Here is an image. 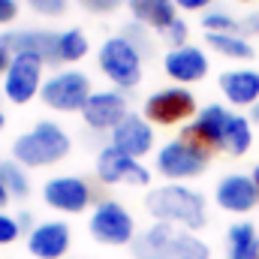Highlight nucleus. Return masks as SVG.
Wrapping results in <instances>:
<instances>
[{"instance_id": "obj_24", "label": "nucleus", "mask_w": 259, "mask_h": 259, "mask_svg": "<svg viewBox=\"0 0 259 259\" xmlns=\"http://www.w3.org/2000/svg\"><path fill=\"white\" fill-rule=\"evenodd\" d=\"M172 250H175V259H211L208 244H202V241H199L196 235H190V232H175Z\"/></svg>"}, {"instance_id": "obj_35", "label": "nucleus", "mask_w": 259, "mask_h": 259, "mask_svg": "<svg viewBox=\"0 0 259 259\" xmlns=\"http://www.w3.org/2000/svg\"><path fill=\"white\" fill-rule=\"evenodd\" d=\"M9 66H12V61H9V49L0 42V72H3V69H9Z\"/></svg>"}, {"instance_id": "obj_22", "label": "nucleus", "mask_w": 259, "mask_h": 259, "mask_svg": "<svg viewBox=\"0 0 259 259\" xmlns=\"http://www.w3.org/2000/svg\"><path fill=\"white\" fill-rule=\"evenodd\" d=\"M205 39H208L211 49H217L220 55H226V58H232V61H250V58H253L250 42L241 39L238 33H205Z\"/></svg>"}, {"instance_id": "obj_36", "label": "nucleus", "mask_w": 259, "mask_h": 259, "mask_svg": "<svg viewBox=\"0 0 259 259\" xmlns=\"http://www.w3.org/2000/svg\"><path fill=\"white\" fill-rule=\"evenodd\" d=\"M253 184H256V190H259V166H256V172H253Z\"/></svg>"}, {"instance_id": "obj_5", "label": "nucleus", "mask_w": 259, "mask_h": 259, "mask_svg": "<svg viewBox=\"0 0 259 259\" xmlns=\"http://www.w3.org/2000/svg\"><path fill=\"white\" fill-rule=\"evenodd\" d=\"M196 112V100L184 88H166L145 100V121L151 124H178Z\"/></svg>"}, {"instance_id": "obj_1", "label": "nucleus", "mask_w": 259, "mask_h": 259, "mask_svg": "<svg viewBox=\"0 0 259 259\" xmlns=\"http://www.w3.org/2000/svg\"><path fill=\"white\" fill-rule=\"evenodd\" d=\"M145 205L163 223H181L187 229L205 226V199L193 193L190 187H178V184L157 187V190L148 193Z\"/></svg>"}, {"instance_id": "obj_4", "label": "nucleus", "mask_w": 259, "mask_h": 259, "mask_svg": "<svg viewBox=\"0 0 259 259\" xmlns=\"http://www.w3.org/2000/svg\"><path fill=\"white\" fill-rule=\"evenodd\" d=\"M91 81L84 72H58L55 78H49L42 84V100L58 109V112H84L88 100H91Z\"/></svg>"}, {"instance_id": "obj_32", "label": "nucleus", "mask_w": 259, "mask_h": 259, "mask_svg": "<svg viewBox=\"0 0 259 259\" xmlns=\"http://www.w3.org/2000/svg\"><path fill=\"white\" fill-rule=\"evenodd\" d=\"M15 15H18V3L15 0H0V24L12 21Z\"/></svg>"}, {"instance_id": "obj_26", "label": "nucleus", "mask_w": 259, "mask_h": 259, "mask_svg": "<svg viewBox=\"0 0 259 259\" xmlns=\"http://www.w3.org/2000/svg\"><path fill=\"white\" fill-rule=\"evenodd\" d=\"M0 178H3V187L9 190V196H27V178H24V172L15 166V163H0Z\"/></svg>"}, {"instance_id": "obj_12", "label": "nucleus", "mask_w": 259, "mask_h": 259, "mask_svg": "<svg viewBox=\"0 0 259 259\" xmlns=\"http://www.w3.org/2000/svg\"><path fill=\"white\" fill-rule=\"evenodd\" d=\"M42 196H46V202H49L52 208L66 211V214H78V211L88 208L91 190H88V184H84L81 178L66 175V178H52V181L46 184Z\"/></svg>"}, {"instance_id": "obj_20", "label": "nucleus", "mask_w": 259, "mask_h": 259, "mask_svg": "<svg viewBox=\"0 0 259 259\" xmlns=\"http://www.w3.org/2000/svg\"><path fill=\"white\" fill-rule=\"evenodd\" d=\"M130 12L151 24V27H160V30H169L178 15H175V0H130Z\"/></svg>"}, {"instance_id": "obj_39", "label": "nucleus", "mask_w": 259, "mask_h": 259, "mask_svg": "<svg viewBox=\"0 0 259 259\" xmlns=\"http://www.w3.org/2000/svg\"><path fill=\"white\" fill-rule=\"evenodd\" d=\"M244 3H247V0H244Z\"/></svg>"}, {"instance_id": "obj_8", "label": "nucleus", "mask_w": 259, "mask_h": 259, "mask_svg": "<svg viewBox=\"0 0 259 259\" xmlns=\"http://www.w3.org/2000/svg\"><path fill=\"white\" fill-rule=\"evenodd\" d=\"M39 78H42V61L33 58V55H15L12 66L6 69V81H3V91L12 103H27L33 100L36 88H39Z\"/></svg>"}, {"instance_id": "obj_29", "label": "nucleus", "mask_w": 259, "mask_h": 259, "mask_svg": "<svg viewBox=\"0 0 259 259\" xmlns=\"http://www.w3.org/2000/svg\"><path fill=\"white\" fill-rule=\"evenodd\" d=\"M18 223L12 220V217H6V214H0V244H9V241H15L18 238Z\"/></svg>"}, {"instance_id": "obj_33", "label": "nucleus", "mask_w": 259, "mask_h": 259, "mask_svg": "<svg viewBox=\"0 0 259 259\" xmlns=\"http://www.w3.org/2000/svg\"><path fill=\"white\" fill-rule=\"evenodd\" d=\"M241 33H259V9L250 12V15L241 21Z\"/></svg>"}, {"instance_id": "obj_27", "label": "nucleus", "mask_w": 259, "mask_h": 259, "mask_svg": "<svg viewBox=\"0 0 259 259\" xmlns=\"http://www.w3.org/2000/svg\"><path fill=\"white\" fill-rule=\"evenodd\" d=\"M202 24L208 27V33H241V21L229 18L226 12H208Z\"/></svg>"}, {"instance_id": "obj_30", "label": "nucleus", "mask_w": 259, "mask_h": 259, "mask_svg": "<svg viewBox=\"0 0 259 259\" xmlns=\"http://www.w3.org/2000/svg\"><path fill=\"white\" fill-rule=\"evenodd\" d=\"M88 12H112V9H118V3L121 0H78Z\"/></svg>"}, {"instance_id": "obj_38", "label": "nucleus", "mask_w": 259, "mask_h": 259, "mask_svg": "<svg viewBox=\"0 0 259 259\" xmlns=\"http://www.w3.org/2000/svg\"><path fill=\"white\" fill-rule=\"evenodd\" d=\"M0 127H3V112H0Z\"/></svg>"}, {"instance_id": "obj_18", "label": "nucleus", "mask_w": 259, "mask_h": 259, "mask_svg": "<svg viewBox=\"0 0 259 259\" xmlns=\"http://www.w3.org/2000/svg\"><path fill=\"white\" fill-rule=\"evenodd\" d=\"M220 91L235 103V106H247L259 100V72L253 69H232L220 75Z\"/></svg>"}, {"instance_id": "obj_19", "label": "nucleus", "mask_w": 259, "mask_h": 259, "mask_svg": "<svg viewBox=\"0 0 259 259\" xmlns=\"http://www.w3.org/2000/svg\"><path fill=\"white\" fill-rule=\"evenodd\" d=\"M172 241H175V232L166 223H157L133 241V250L139 259H175Z\"/></svg>"}, {"instance_id": "obj_23", "label": "nucleus", "mask_w": 259, "mask_h": 259, "mask_svg": "<svg viewBox=\"0 0 259 259\" xmlns=\"http://www.w3.org/2000/svg\"><path fill=\"white\" fill-rule=\"evenodd\" d=\"M250 142H253V136H250L247 118L232 115V118H229V127H226V142H223V148L238 157V154H244V151L250 148Z\"/></svg>"}, {"instance_id": "obj_7", "label": "nucleus", "mask_w": 259, "mask_h": 259, "mask_svg": "<svg viewBox=\"0 0 259 259\" xmlns=\"http://www.w3.org/2000/svg\"><path fill=\"white\" fill-rule=\"evenodd\" d=\"M91 235L100 244H127L133 238V217L118 202H103L91 217Z\"/></svg>"}, {"instance_id": "obj_13", "label": "nucleus", "mask_w": 259, "mask_h": 259, "mask_svg": "<svg viewBox=\"0 0 259 259\" xmlns=\"http://www.w3.org/2000/svg\"><path fill=\"white\" fill-rule=\"evenodd\" d=\"M151 142H154V133L148 127V121L139 118V115H127L115 127V133H112V148H118L121 154H127L133 160L142 157V154H148Z\"/></svg>"}, {"instance_id": "obj_21", "label": "nucleus", "mask_w": 259, "mask_h": 259, "mask_svg": "<svg viewBox=\"0 0 259 259\" xmlns=\"http://www.w3.org/2000/svg\"><path fill=\"white\" fill-rule=\"evenodd\" d=\"M226 238H229V259H259V235L250 223H235Z\"/></svg>"}, {"instance_id": "obj_37", "label": "nucleus", "mask_w": 259, "mask_h": 259, "mask_svg": "<svg viewBox=\"0 0 259 259\" xmlns=\"http://www.w3.org/2000/svg\"><path fill=\"white\" fill-rule=\"evenodd\" d=\"M253 121L259 124V106H253Z\"/></svg>"}, {"instance_id": "obj_25", "label": "nucleus", "mask_w": 259, "mask_h": 259, "mask_svg": "<svg viewBox=\"0 0 259 259\" xmlns=\"http://www.w3.org/2000/svg\"><path fill=\"white\" fill-rule=\"evenodd\" d=\"M58 49H61V61H81L88 55V39L81 30H66L61 33Z\"/></svg>"}, {"instance_id": "obj_16", "label": "nucleus", "mask_w": 259, "mask_h": 259, "mask_svg": "<svg viewBox=\"0 0 259 259\" xmlns=\"http://www.w3.org/2000/svg\"><path fill=\"white\" fill-rule=\"evenodd\" d=\"M30 253L36 259H58L66 253L69 247V226L61 220H52V223H42L30 232V241H27Z\"/></svg>"}, {"instance_id": "obj_14", "label": "nucleus", "mask_w": 259, "mask_h": 259, "mask_svg": "<svg viewBox=\"0 0 259 259\" xmlns=\"http://www.w3.org/2000/svg\"><path fill=\"white\" fill-rule=\"evenodd\" d=\"M81 115H84V121H88L91 127H97V130L118 127V124L127 118V103H124L121 94L103 91V94H94V97L88 100V106H84Z\"/></svg>"}, {"instance_id": "obj_10", "label": "nucleus", "mask_w": 259, "mask_h": 259, "mask_svg": "<svg viewBox=\"0 0 259 259\" xmlns=\"http://www.w3.org/2000/svg\"><path fill=\"white\" fill-rule=\"evenodd\" d=\"M97 175H100L106 184L130 181V184H142V187H145V184L151 181L148 169L139 166L133 157L121 154L118 148H106V151H100V157H97Z\"/></svg>"}, {"instance_id": "obj_11", "label": "nucleus", "mask_w": 259, "mask_h": 259, "mask_svg": "<svg viewBox=\"0 0 259 259\" xmlns=\"http://www.w3.org/2000/svg\"><path fill=\"white\" fill-rule=\"evenodd\" d=\"M9 52H15V55H33V58H39L42 64L46 61H61V49H58V42H61V36L58 33H46V30H18V33H6L3 39H0Z\"/></svg>"}, {"instance_id": "obj_15", "label": "nucleus", "mask_w": 259, "mask_h": 259, "mask_svg": "<svg viewBox=\"0 0 259 259\" xmlns=\"http://www.w3.org/2000/svg\"><path fill=\"white\" fill-rule=\"evenodd\" d=\"M259 190L253 184V178L247 175H229L217 184V205L226 208V211H235V214H244L256 205Z\"/></svg>"}, {"instance_id": "obj_31", "label": "nucleus", "mask_w": 259, "mask_h": 259, "mask_svg": "<svg viewBox=\"0 0 259 259\" xmlns=\"http://www.w3.org/2000/svg\"><path fill=\"white\" fill-rule=\"evenodd\" d=\"M166 36H169V42L181 46V42L187 39V24H184V21H175V24L169 27V33H166Z\"/></svg>"}, {"instance_id": "obj_34", "label": "nucleus", "mask_w": 259, "mask_h": 259, "mask_svg": "<svg viewBox=\"0 0 259 259\" xmlns=\"http://www.w3.org/2000/svg\"><path fill=\"white\" fill-rule=\"evenodd\" d=\"M181 9H202V6H208L211 0H175Z\"/></svg>"}, {"instance_id": "obj_9", "label": "nucleus", "mask_w": 259, "mask_h": 259, "mask_svg": "<svg viewBox=\"0 0 259 259\" xmlns=\"http://www.w3.org/2000/svg\"><path fill=\"white\" fill-rule=\"evenodd\" d=\"M157 169L166 178H193L205 169V157L196 148H190L184 139H178V142H169L157 154Z\"/></svg>"}, {"instance_id": "obj_6", "label": "nucleus", "mask_w": 259, "mask_h": 259, "mask_svg": "<svg viewBox=\"0 0 259 259\" xmlns=\"http://www.w3.org/2000/svg\"><path fill=\"white\" fill-rule=\"evenodd\" d=\"M229 118H232V115H226V109H220V106L202 109V115H199L193 124L187 127V133H184V142H187L190 148H196L202 157H208V151L223 148Z\"/></svg>"}, {"instance_id": "obj_2", "label": "nucleus", "mask_w": 259, "mask_h": 259, "mask_svg": "<svg viewBox=\"0 0 259 259\" xmlns=\"http://www.w3.org/2000/svg\"><path fill=\"white\" fill-rule=\"evenodd\" d=\"M12 154L24 166H49V163H58V160H64L69 154V136L58 124L42 121L30 133L15 139Z\"/></svg>"}, {"instance_id": "obj_3", "label": "nucleus", "mask_w": 259, "mask_h": 259, "mask_svg": "<svg viewBox=\"0 0 259 259\" xmlns=\"http://www.w3.org/2000/svg\"><path fill=\"white\" fill-rule=\"evenodd\" d=\"M100 66L121 88H133V84L142 81V58H139L136 46L130 39H124V36H115V39L103 42V49H100Z\"/></svg>"}, {"instance_id": "obj_17", "label": "nucleus", "mask_w": 259, "mask_h": 259, "mask_svg": "<svg viewBox=\"0 0 259 259\" xmlns=\"http://www.w3.org/2000/svg\"><path fill=\"white\" fill-rule=\"evenodd\" d=\"M166 72L175 78V81H196L208 72V58L199 52V49H190V46H181V49H172L166 55Z\"/></svg>"}, {"instance_id": "obj_28", "label": "nucleus", "mask_w": 259, "mask_h": 259, "mask_svg": "<svg viewBox=\"0 0 259 259\" xmlns=\"http://www.w3.org/2000/svg\"><path fill=\"white\" fill-rule=\"evenodd\" d=\"M27 3L42 15H61L66 9V0H27Z\"/></svg>"}]
</instances>
